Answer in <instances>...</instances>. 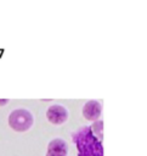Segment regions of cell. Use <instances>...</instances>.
Wrapping results in <instances>:
<instances>
[{
  "instance_id": "cell-6",
  "label": "cell",
  "mask_w": 147,
  "mask_h": 156,
  "mask_svg": "<svg viewBox=\"0 0 147 156\" xmlns=\"http://www.w3.org/2000/svg\"><path fill=\"white\" fill-rule=\"evenodd\" d=\"M90 128H91L94 135L97 136L100 140H102V128H103L102 121H100V119H98V121H95V122L90 126Z\"/></svg>"
},
{
  "instance_id": "cell-1",
  "label": "cell",
  "mask_w": 147,
  "mask_h": 156,
  "mask_svg": "<svg viewBox=\"0 0 147 156\" xmlns=\"http://www.w3.org/2000/svg\"><path fill=\"white\" fill-rule=\"evenodd\" d=\"M78 155L77 156H103L102 140L94 135L90 126L80 127L73 135Z\"/></svg>"
},
{
  "instance_id": "cell-5",
  "label": "cell",
  "mask_w": 147,
  "mask_h": 156,
  "mask_svg": "<svg viewBox=\"0 0 147 156\" xmlns=\"http://www.w3.org/2000/svg\"><path fill=\"white\" fill-rule=\"evenodd\" d=\"M45 156H68V145L62 138L52 139L47 145Z\"/></svg>"
},
{
  "instance_id": "cell-4",
  "label": "cell",
  "mask_w": 147,
  "mask_h": 156,
  "mask_svg": "<svg viewBox=\"0 0 147 156\" xmlns=\"http://www.w3.org/2000/svg\"><path fill=\"white\" fill-rule=\"evenodd\" d=\"M83 116L85 119L90 121V122H95L98 121L102 113V105L98 100H87L84 105H83Z\"/></svg>"
},
{
  "instance_id": "cell-2",
  "label": "cell",
  "mask_w": 147,
  "mask_h": 156,
  "mask_svg": "<svg viewBox=\"0 0 147 156\" xmlns=\"http://www.w3.org/2000/svg\"><path fill=\"white\" fill-rule=\"evenodd\" d=\"M34 123L33 113L27 108H16L9 115V126L18 133L27 132Z\"/></svg>"
},
{
  "instance_id": "cell-3",
  "label": "cell",
  "mask_w": 147,
  "mask_h": 156,
  "mask_svg": "<svg viewBox=\"0 0 147 156\" xmlns=\"http://www.w3.org/2000/svg\"><path fill=\"white\" fill-rule=\"evenodd\" d=\"M69 112L68 110L60 104H53L51 105L47 111H46V118L50 123L55 124V126H61L63 124L67 119H68Z\"/></svg>"
},
{
  "instance_id": "cell-7",
  "label": "cell",
  "mask_w": 147,
  "mask_h": 156,
  "mask_svg": "<svg viewBox=\"0 0 147 156\" xmlns=\"http://www.w3.org/2000/svg\"><path fill=\"white\" fill-rule=\"evenodd\" d=\"M7 102H9L7 99H1V100H0V105H1V106H2V105H6Z\"/></svg>"
}]
</instances>
